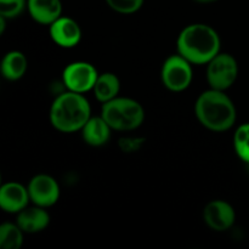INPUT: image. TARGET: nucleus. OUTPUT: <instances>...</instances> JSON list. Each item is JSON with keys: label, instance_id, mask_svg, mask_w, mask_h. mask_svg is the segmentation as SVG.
Returning <instances> with one entry per match:
<instances>
[{"label": "nucleus", "instance_id": "obj_12", "mask_svg": "<svg viewBox=\"0 0 249 249\" xmlns=\"http://www.w3.org/2000/svg\"><path fill=\"white\" fill-rule=\"evenodd\" d=\"M27 9L34 21L48 26L62 16L61 0H27Z\"/></svg>", "mask_w": 249, "mask_h": 249}, {"label": "nucleus", "instance_id": "obj_6", "mask_svg": "<svg viewBox=\"0 0 249 249\" xmlns=\"http://www.w3.org/2000/svg\"><path fill=\"white\" fill-rule=\"evenodd\" d=\"M237 75V61L228 53H219L207 63V80L212 89L225 91L235 84Z\"/></svg>", "mask_w": 249, "mask_h": 249}, {"label": "nucleus", "instance_id": "obj_14", "mask_svg": "<svg viewBox=\"0 0 249 249\" xmlns=\"http://www.w3.org/2000/svg\"><path fill=\"white\" fill-rule=\"evenodd\" d=\"M111 130L113 129L102 118V116L90 117L89 121L82 128L83 140L88 145L100 147L108 142L109 138H111Z\"/></svg>", "mask_w": 249, "mask_h": 249}, {"label": "nucleus", "instance_id": "obj_10", "mask_svg": "<svg viewBox=\"0 0 249 249\" xmlns=\"http://www.w3.org/2000/svg\"><path fill=\"white\" fill-rule=\"evenodd\" d=\"M50 36L56 45L61 48H74L82 39V29L71 17L61 16L50 24Z\"/></svg>", "mask_w": 249, "mask_h": 249}, {"label": "nucleus", "instance_id": "obj_13", "mask_svg": "<svg viewBox=\"0 0 249 249\" xmlns=\"http://www.w3.org/2000/svg\"><path fill=\"white\" fill-rule=\"evenodd\" d=\"M17 225L26 233H36L48 228L50 215L43 207H26L17 215Z\"/></svg>", "mask_w": 249, "mask_h": 249}, {"label": "nucleus", "instance_id": "obj_18", "mask_svg": "<svg viewBox=\"0 0 249 249\" xmlns=\"http://www.w3.org/2000/svg\"><path fill=\"white\" fill-rule=\"evenodd\" d=\"M233 147L241 160L249 164V123L236 129L233 134Z\"/></svg>", "mask_w": 249, "mask_h": 249}, {"label": "nucleus", "instance_id": "obj_4", "mask_svg": "<svg viewBox=\"0 0 249 249\" xmlns=\"http://www.w3.org/2000/svg\"><path fill=\"white\" fill-rule=\"evenodd\" d=\"M101 116L113 130L131 131L143 123L145 111L136 100L118 96L102 104Z\"/></svg>", "mask_w": 249, "mask_h": 249}, {"label": "nucleus", "instance_id": "obj_9", "mask_svg": "<svg viewBox=\"0 0 249 249\" xmlns=\"http://www.w3.org/2000/svg\"><path fill=\"white\" fill-rule=\"evenodd\" d=\"M203 220L209 229L216 232H223L235 224L236 212L226 201L214 199L204 207Z\"/></svg>", "mask_w": 249, "mask_h": 249}, {"label": "nucleus", "instance_id": "obj_20", "mask_svg": "<svg viewBox=\"0 0 249 249\" xmlns=\"http://www.w3.org/2000/svg\"><path fill=\"white\" fill-rule=\"evenodd\" d=\"M108 6L119 14H134L141 9L143 0H106Z\"/></svg>", "mask_w": 249, "mask_h": 249}, {"label": "nucleus", "instance_id": "obj_19", "mask_svg": "<svg viewBox=\"0 0 249 249\" xmlns=\"http://www.w3.org/2000/svg\"><path fill=\"white\" fill-rule=\"evenodd\" d=\"M27 7V0H0V16L15 18Z\"/></svg>", "mask_w": 249, "mask_h": 249}, {"label": "nucleus", "instance_id": "obj_22", "mask_svg": "<svg viewBox=\"0 0 249 249\" xmlns=\"http://www.w3.org/2000/svg\"><path fill=\"white\" fill-rule=\"evenodd\" d=\"M194 1L199 2V4H211V2H215L218 0H194Z\"/></svg>", "mask_w": 249, "mask_h": 249}, {"label": "nucleus", "instance_id": "obj_1", "mask_svg": "<svg viewBox=\"0 0 249 249\" xmlns=\"http://www.w3.org/2000/svg\"><path fill=\"white\" fill-rule=\"evenodd\" d=\"M220 36L213 27L194 23L180 32L177 40L178 53L192 65H207L220 53Z\"/></svg>", "mask_w": 249, "mask_h": 249}, {"label": "nucleus", "instance_id": "obj_7", "mask_svg": "<svg viewBox=\"0 0 249 249\" xmlns=\"http://www.w3.org/2000/svg\"><path fill=\"white\" fill-rule=\"evenodd\" d=\"M99 78L97 70L89 62L77 61L72 62L63 70L62 80L67 90L79 94L90 91Z\"/></svg>", "mask_w": 249, "mask_h": 249}, {"label": "nucleus", "instance_id": "obj_17", "mask_svg": "<svg viewBox=\"0 0 249 249\" xmlns=\"http://www.w3.org/2000/svg\"><path fill=\"white\" fill-rule=\"evenodd\" d=\"M23 230L12 223L0 226V247L2 249H19L23 245Z\"/></svg>", "mask_w": 249, "mask_h": 249}, {"label": "nucleus", "instance_id": "obj_2", "mask_svg": "<svg viewBox=\"0 0 249 249\" xmlns=\"http://www.w3.org/2000/svg\"><path fill=\"white\" fill-rule=\"evenodd\" d=\"M195 113L202 125L216 133L232 128L237 118L232 100L225 91L212 88L198 96L195 105Z\"/></svg>", "mask_w": 249, "mask_h": 249}, {"label": "nucleus", "instance_id": "obj_11", "mask_svg": "<svg viewBox=\"0 0 249 249\" xmlns=\"http://www.w3.org/2000/svg\"><path fill=\"white\" fill-rule=\"evenodd\" d=\"M28 189L18 182H6L0 189V207L6 213H17L28 207Z\"/></svg>", "mask_w": 249, "mask_h": 249}, {"label": "nucleus", "instance_id": "obj_15", "mask_svg": "<svg viewBox=\"0 0 249 249\" xmlns=\"http://www.w3.org/2000/svg\"><path fill=\"white\" fill-rule=\"evenodd\" d=\"M92 91H94L97 101H100L101 104L116 99V97H118L119 91H121L119 78L114 73L111 72L99 74V78L95 83Z\"/></svg>", "mask_w": 249, "mask_h": 249}, {"label": "nucleus", "instance_id": "obj_5", "mask_svg": "<svg viewBox=\"0 0 249 249\" xmlns=\"http://www.w3.org/2000/svg\"><path fill=\"white\" fill-rule=\"evenodd\" d=\"M160 78L163 85L170 91H184L190 87L194 78L192 63L180 53L169 56L163 63Z\"/></svg>", "mask_w": 249, "mask_h": 249}, {"label": "nucleus", "instance_id": "obj_8", "mask_svg": "<svg viewBox=\"0 0 249 249\" xmlns=\"http://www.w3.org/2000/svg\"><path fill=\"white\" fill-rule=\"evenodd\" d=\"M27 189L34 206L48 208L53 206L60 198V186L57 181L48 174H38L32 178Z\"/></svg>", "mask_w": 249, "mask_h": 249}, {"label": "nucleus", "instance_id": "obj_3", "mask_svg": "<svg viewBox=\"0 0 249 249\" xmlns=\"http://www.w3.org/2000/svg\"><path fill=\"white\" fill-rule=\"evenodd\" d=\"M91 117V107L84 94L70 91L58 95L50 108V122L61 133L82 130Z\"/></svg>", "mask_w": 249, "mask_h": 249}, {"label": "nucleus", "instance_id": "obj_21", "mask_svg": "<svg viewBox=\"0 0 249 249\" xmlns=\"http://www.w3.org/2000/svg\"><path fill=\"white\" fill-rule=\"evenodd\" d=\"M119 142H121L119 145H121L122 150H123L124 152H134V151L138 150L141 145V140H139V139H131V138L121 139Z\"/></svg>", "mask_w": 249, "mask_h": 249}, {"label": "nucleus", "instance_id": "obj_16", "mask_svg": "<svg viewBox=\"0 0 249 249\" xmlns=\"http://www.w3.org/2000/svg\"><path fill=\"white\" fill-rule=\"evenodd\" d=\"M28 61L26 55L21 51H10L1 61V74L7 80L21 79L27 72Z\"/></svg>", "mask_w": 249, "mask_h": 249}]
</instances>
